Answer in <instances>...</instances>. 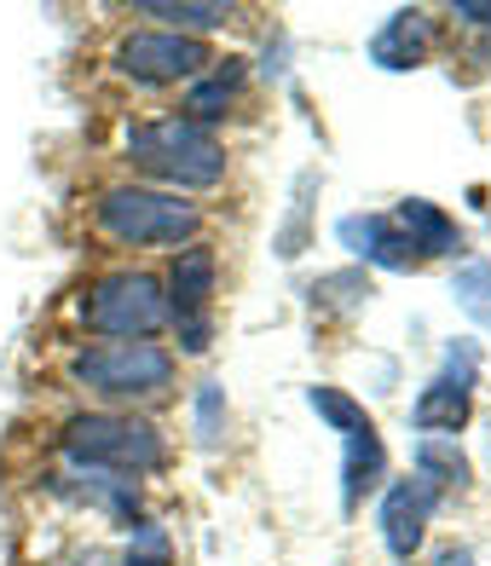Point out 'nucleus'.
<instances>
[{"mask_svg":"<svg viewBox=\"0 0 491 566\" xmlns=\"http://www.w3.org/2000/svg\"><path fill=\"white\" fill-rule=\"evenodd\" d=\"M127 163L150 174L157 186L179 191H215L226 179V145L215 139V127H202L191 116H150L127 127Z\"/></svg>","mask_w":491,"mask_h":566,"instance_id":"1","label":"nucleus"},{"mask_svg":"<svg viewBox=\"0 0 491 566\" xmlns=\"http://www.w3.org/2000/svg\"><path fill=\"white\" fill-rule=\"evenodd\" d=\"M59 451L87 474H122V480H139V474H157L168 462V446L157 422L134 417V410H82L59 428Z\"/></svg>","mask_w":491,"mask_h":566,"instance_id":"2","label":"nucleus"},{"mask_svg":"<svg viewBox=\"0 0 491 566\" xmlns=\"http://www.w3.org/2000/svg\"><path fill=\"white\" fill-rule=\"evenodd\" d=\"M93 226L122 249H191L202 231V209L157 186H111L93 202Z\"/></svg>","mask_w":491,"mask_h":566,"instance_id":"3","label":"nucleus"},{"mask_svg":"<svg viewBox=\"0 0 491 566\" xmlns=\"http://www.w3.org/2000/svg\"><path fill=\"white\" fill-rule=\"evenodd\" d=\"M70 381L82 394L105 399V410L163 399L174 388V353L157 342H93L70 358Z\"/></svg>","mask_w":491,"mask_h":566,"instance_id":"4","label":"nucleus"},{"mask_svg":"<svg viewBox=\"0 0 491 566\" xmlns=\"http://www.w3.org/2000/svg\"><path fill=\"white\" fill-rule=\"evenodd\" d=\"M82 318H87V329H98L111 342H150L168 324V295L150 272L122 266V272H105L87 283Z\"/></svg>","mask_w":491,"mask_h":566,"instance_id":"5","label":"nucleus"},{"mask_svg":"<svg viewBox=\"0 0 491 566\" xmlns=\"http://www.w3.org/2000/svg\"><path fill=\"white\" fill-rule=\"evenodd\" d=\"M215 64L209 41L197 35H174V30H134L116 41L111 70L134 87H174V82H197Z\"/></svg>","mask_w":491,"mask_h":566,"instance_id":"6","label":"nucleus"},{"mask_svg":"<svg viewBox=\"0 0 491 566\" xmlns=\"http://www.w3.org/2000/svg\"><path fill=\"white\" fill-rule=\"evenodd\" d=\"M215 290H220V254L209 243L179 249L174 266H168L163 295H168V318L179 324V347H186V353H202L209 336H215V324H209Z\"/></svg>","mask_w":491,"mask_h":566,"instance_id":"7","label":"nucleus"},{"mask_svg":"<svg viewBox=\"0 0 491 566\" xmlns=\"http://www.w3.org/2000/svg\"><path fill=\"white\" fill-rule=\"evenodd\" d=\"M433 497H439V492H428L422 480H394V485H387L376 521H382V544H387V555H394V560H410V555L422 549Z\"/></svg>","mask_w":491,"mask_h":566,"instance_id":"8","label":"nucleus"},{"mask_svg":"<svg viewBox=\"0 0 491 566\" xmlns=\"http://www.w3.org/2000/svg\"><path fill=\"white\" fill-rule=\"evenodd\" d=\"M335 231H342V243L358 254V261H370L382 272H410L417 266V249H410V238L399 231L394 214H347Z\"/></svg>","mask_w":491,"mask_h":566,"instance_id":"9","label":"nucleus"},{"mask_svg":"<svg viewBox=\"0 0 491 566\" xmlns=\"http://www.w3.org/2000/svg\"><path fill=\"white\" fill-rule=\"evenodd\" d=\"M243 82H249L243 59H215V64H209V70H202L197 82H191V93H186V111H179V116H191V122L209 127L215 116H226V105H238Z\"/></svg>","mask_w":491,"mask_h":566,"instance_id":"10","label":"nucleus"},{"mask_svg":"<svg viewBox=\"0 0 491 566\" xmlns=\"http://www.w3.org/2000/svg\"><path fill=\"white\" fill-rule=\"evenodd\" d=\"M410 422H417V433H428V440L457 433L462 422H469V381H451V376L428 381V388L417 394V405H410Z\"/></svg>","mask_w":491,"mask_h":566,"instance_id":"11","label":"nucleus"},{"mask_svg":"<svg viewBox=\"0 0 491 566\" xmlns=\"http://www.w3.org/2000/svg\"><path fill=\"white\" fill-rule=\"evenodd\" d=\"M394 220H399V231L410 238V249H417V254H457L462 249L457 220L439 209V202H428V197H405Z\"/></svg>","mask_w":491,"mask_h":566,"instance_id":"12","label":"nucleus"},{"mask_svg":"<svg viewBox=\"0 0 491 566\" xmlns=\"http://www.w3.org/2000/svg\"><path fill=\"white\" fill-rule=\"evenodd\" d=\"M428 41H433L428 12H394V18L382 23V35L370 41V59L382 70H410V64H422Z\"/></svg>","mask_w":491,"mask_h":566,"instance_id":"13","label":"nucleus"},{"mask_svg":"<svg viewBox=\"0 0 491 566\" xmlns=\"http://www.w3.org/2000/svg\"><path fill=\"white\" fill-rule=\"evenodd\" d=\"M382 474H387L382 433H376V428H358V433H347V457H342V497H347V509H353L358 497H365V492H376Z\"/></svg>","mask_w":491,"mask_h":566,"instance_id":"14","label":"nucleus"},{"mask_svg":"<svg viewBox=\"0 0 491 566\" xmlns=\"http://www.w3.org/2000/svg\"><path fill=\"white\" fill-rule=\"evenodd\" d=\"M139 18H163V30H174V35H209V30L238 23V7H220V0H186V7H174V0H145Z\"/></svg>","mask_w":491,"mask_h":566,"instance_id":"15","label":"nucleus"},{"mask_svg":"<svg viewBox=\"0 0 491 566\" xmlns=\"http://www.w3.org/2000/svg\"><path fill=\"white\" fill-rule=\"evenodd\" d=\"M410 462H417V480L428 485V492H451V485H469V462H462V451L446 446V440H417Z\"/></svg>","mask_w":491,"mask_h":566,"instance_id":"16","label":"nucleus"},{"mask_svg":"<svg viewBox=\"0 0 491 566\" xmlns=\"http://www.w3.org/2000/svg\"><path fill=\"white\" fill-rule=\"evenodd\" d=\"M451 301H457L480 329H491V261L457 266V277H451Z\"/></svg>","mask_w":491,"mask_h":566,"instance_id":"17","label":"nucleus"},{"mask_svg":"<svg viewBox=\"0 0 491 566\" xmlns=\"http://www.w3.org/2000/svg\"><path fill=\"white\" fill-rule=\"evenodd\" d=\"M306 405L318 410V417L335 428V433H358V428H376L370 417H365V405L358 399H347L342 388H306Z\"/></svg>","mask_w":491,"mask_h":566,"instance_id":"18","label":"nucleus"},{"mask_svg":"<svg viewBox=\"0 0 491 566\" xmlns=\"http://www.w3.org/2000/svg\"><path fill=\"white\" fill-rule=\"evenodd\" d=\"M191 417H197V440L220 446V433H226V388H220V381H202V388H197Z\"/></svg>","mask_w":491,"mask_h":566,"instance_id":"19","label":"nucleus"},{"mask_svg":"<svg viewBox=\"0 0 491 566\" xmlns=\"http://www.w3.org/2000/svg\"><path fill=\"white\" fill-rule=\"evenodd\" d=\"M451 18H462V23H480V30H485V23H491V7H457Z\"/></svg>","mask_w":491,"mask_h":566,"instance_id":"20","label":"nucleus"},{"mask_svg":"<svg viewBox=\"0 0 491 566\" xmlns=\"http://www.w3.org/2000/svg\"><path fill=\"white\" fill-rule=\"evenodd\" d=\"M439 566H474V555L469 549H446V555H439Z\"/></svg>","mask_w":491,"mask_h":566,"instance_id":"21","label":"nucleus"}]
</instances>
